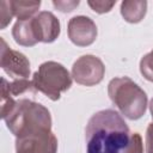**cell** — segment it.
I'll return each instance as SVG.
<instances>
[{"label": "cell", "instance_id": "cell-4", "mask_svg": "<svg viewBox=\"0 0 153 153\" xmlns=\"http://www.w3.org/2000/svg\"><path fill=\"white\" fill-rule=\"evenodd\" d=\"M32 84L36 91L55 102L60 99L62 92L72 86V76L63 65L56 61H47L33 73Z\"/></svg>", "mask_w": 153, "mask_h": 153}, {"label": "cell", "instance_id": "cell-16", "mask_svg": "<svg viewBox=\"0 0 153 153\" xmlns=\"http://www.w3.org/2000/svg\"><path fill=\"white\" fill-rule=\"evenodd\" d=\"M88 6L97 13H106L110 12L111 8L115 6L116 1H87Z\"/></svg>", "mask_w": 153, "mask_h": 153}, {"label": "cell", "instance_id": "cell-15", "mask_svg": "<svg viewBox=\"0 0 153 153\" xmlns=\"http://www.w3.org/2000/svg\"><path fill=\"white\" fill-rule=\"evenodd\" d=\"M14 17L11 1L2 0L0 1V27L5 29Z\"/></svg>", "mask_w": 153, "mask_h": 153}, {"label": "cell", "instance_id": "cell-9", "mask_svg": "<svg viewBox=\"0 0 153 153\" xmlns=\"http://www.w3.org/2000/svg\"><path fill=\"white\" fill-rule=\"evenodd\" d=\"M32 26L37 42L51 43L60 36V22L49 11L37 13L32 18Z\"/></svg>", "mask_w": 153, "mask_h": 153}, {"label": "cell", "instance_id": "cell-19", "mask_svg": "<svg viewBox=\"0 0 153 153\" xmlns=\"http://www.w3.org/2000/svg\"><path fill=\"white\" fill-rule=\"evenodd\" d=\"M149 111H151V116L153 118V98L151 99V103H149Z\"/></svg>", "mask_w": 153, "mask_h": 153}, {"label": "cell", "instance_id": "cell-7", "mask_svg": "<svg viewBox=\"0 0 153 153\" xmlns=\"http://www.w3.org/2000/svg\"><path fill=\"white\" fill-rule=\"evenodd\" d=\"M67 31L71 42L78 47L91 45L96 41L98 33L96 23L86 16H75L71 18Z\"/></svg>", "mask_w": 153, "mask_h": 153}, {"label": "cell", "instance_id": "cell-6", "mask_svg": "<svg viewBox=\"0 0 153 153\" xmlns=\"http://www.w3.org/2000/svg\"><path fill=\"white\" fill-rule=\"evenodd\" d=\"M0 67L10 75L13 80L16 79H29L30 76V61L27 57L17 50L8 48L4 38L0 39Z\"/></svg>", "mask_w": 153, "mask_h": 153}, {"label": "cell", "instance_id": "cell-11", "mask_svg": "<svg viewBox=\"0 0 153 153\" xmlns=\"http://www.w3.org/2000/svg\"><path fill=\"white\" fill-rule=\"evenodd\" d=\"M147 12V1L145 0H126L121 4V14L128 23L136 24L143 19Z\"/></svg>", "mask_w": 153, "mask_h": 153}, {"label": "cell", "instance_id": "cell-1", "mask_svg": "<svg viewBox=\"0 0 153 153\" xmlns=\"http://www.w3.org/2000/svg\"><path fill=\"white\" fill-rule=\"evenodd\" d=\"M86 153H143L139 133H130L123 117L112 109L91 116L85 129Z\"/></svg>", "mask_w": 153, "mask_h": 153}, {"label": "cell", "instance_id": "cell-14", "mask_svg": "<svg viewBox=\"0 0 153 153\" xmlns=\"http://www.w3.org/2000/svg\"><path fill=\"white\" fill-rule=\"evenodd\" d=\"M140 72L143 78L153 82V49L148 54L143 55L140 60Z\"/></svg>", "mask_w": 153, "mask_h": 153}, {"label": "cell", "instance_id": "cell-18", "mask_svg": "<svg viewBox=\"0 0 153 153\" xmlns=\"http://www.w3.org/2000/svg\"><path fill=\"white\" fill-rule=\"evenodd\" d=\"M146 153H153V123L146 130Z\"/></svg>", "mask_w": 153, "mask_h": 153}, {"label": "cell", "instance_id": "cell-8", "mask_svg": "<svg viewBox=\"0 0 153 153\" xmlns=\"http://www.w3.org/2000/svg\"><path fill=\"white\" fill-rule=\"evenodd\" d=\"M57 139L53 131L16 139V153H56Z\"/></svg>", "mask_w": 153, "mask_h": 153}, {"label": "cell", "instance_id": "cell-12", "mask_svg": "<svg viewBox=\"0 0 153 153\" xmlns=\"http://www.w3.org/2000/svg\"><path fill=\"white\" fill-rule=\"evenodd\" d=\"M11 5L14 17H17L18 20H25L36 16V12L41 6V1L19 0V1H11Z\"/></svg>", "mask_w": 153, "mask_h": 153}, {"label": "cell", "instance_id": "cell-10", "mask_svg": "<svg viewBox=\"0 0 153 153\" xmlns=\"http://www.w3.org/2000/svg\"><path fill=\"white\" fill-rule=\"evenodd\" d=\"M33 18V17H32ZM32 18L25 20H17L12 29V36L19 45L23 47H33L37 44V39L35 36L33 26H32Z\"/></svg>", "mask_w": 153, "mask_h": 153}, {"label": "cell", "instance_id": "cell-3", "mask_svg": "<svg viewBox=\"0 0 153 153\" xmlns=\"http://www.w3.org/2000/svg\"><path fill=\"white\" fill-rule=\"evenodd\" d=\"M108 94L124 117L135 121L145 115L148 100L147 94L130 78L111 79L108 85Z\"/></svg>", "mask_w": 153, "mask_h": 153}, {"label": "cell", "instance_id": "cell-2", "mask_svg": "<svg viewBox=\"0 0 153 153\" xmlns=\"http://www.w3.org/2000/svg\"><path fill=\"white\" fill-rule=\"evenodd\" d=\"M2 120L16 139L51 131L49 110L44 105L26 98L16 100L8 112L2 116Z\"/></svg>", "mask_w": 153, "mask_h": 153}, {"label": "cell", "instance_id": "cell-17", "mask_svg": "<svg viewBox=\"0 0 153 153\" xmlns=\"http://www.w3.org/2000/svg\"><path fill=\"white\" fill-rule=\"evenodd\" d=\"M53 5L59 10V11H61V12H72L78 5H79V1L76 0V1H72V0H69V1H65V0H54L53 1Z\"/></svg>", "mask_w": 153, "mask_h": 153}, {"label": "cell", "instance_id": "cell-5", "mask_svg": "<svg viewBox=\"0 0 153 153\" xmlns=\"http://www.w3.org/2000/svg\"><path fill=\"white\" fill-rule=\"evenodd\" d=\"M105 74L103 61L94 55L80 56L72 67V78L80 85L94 86L98 85Z\"/></svg>", "mask_w": 153, "mask_h": 153}, {"label": "cell", "instance_id": "cell-13", "mask_svg": "<svg viewBox=\"0 0 153 153\" xmlns=\"http://www.w3.org/2000/svg\"><path fill=\"white\" fill-rule=\"evenodd\" d=\"M1 80L5 82L10 94L12 97L22 96V94H25V93H35L36 92V90L33 87V84H32V80H29V79H16V80H12V81H7L5 78H1Z\"/></svg>", "mask_w": 153, "mask_h": 153}]
</instances>
